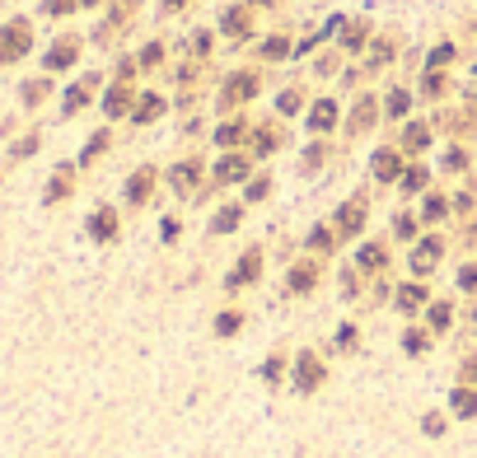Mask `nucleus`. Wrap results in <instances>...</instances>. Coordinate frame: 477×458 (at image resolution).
<instances>
[{"instance_id":"obj_1","label":"nucleus","mask_w":477,"mask_h":458,"mask_svg":"<svg viewBox=\"0 0 477 458\" xmlns=\"http://www.w3.org/2000/svg\"><path fill=\"white\" fill-rule=\"evenodd\" d=\"M318 383H323V365L313 356H300V360H295V388H300V393H313Z\"/></svg>"},{"instance_id":"obj_2","label":"nucleus","mask_w":477,"mask_h":458,"mask_svg":"<svg viewBox=\"0 0 477 458\" xmlns=\"http://www.w3.org/2000/svg\"><path fill=\"white\" fill-rule=\"evenodd\" d=\"M23 47H28V28H23V23L5 28V33H0V61H10V56H19Z\"/></svg>"},{"instance_id":"obj_3","label":"nucleus","mask_w":477,"mask_h":458,"mask_svg":"<svg viewBox=\"0 0 477 458\" xmlns=\"http://www.w3.org/2000/svg\"><path fill=\"white\" fill-rule=\"evenodd\" d=\"M244 173H248V164H244L239 155H225L220 164H215V178H220V182H239Z\"/></svg>"},{"instance_id":"obj_4","label":"nucleus","mask_w":477,"mask_h":458,"mask_svg":"<svg viewBox=\"0 0 477 458\" xmlns=\"http://www.w3.org/2000/svg\"><path fill=\"white\" fill-rule=\"evenodd\" d=\"M257 271H262V257H257V253H244V262H239V267H234V276H230V285H248Z\"/></svg>"},{"instance_id":"obj_5","label":"nucleus","mask_w":477,"mask_h":458,"mask_svg":"<svg viewBox=\"0 0 477 458\" xmlns=\"http://www.w3.org/2000/svg\"><path fill=\"white\" fill-rule=\"evenodd\" d=\"M370 164H375V178H398V155H393V150H379L375 159H370Z\"/></svg>"},{"instance_id":"obj_6","label":"nucleus","mask_w":477,"mask_h":458,"mask_svg":"<svg viewBox=\"0 0 477 458\" xmlns=\"http://www.w3.org/2000/svg\"><path fill=\"white\" fill-rule=\"evenodd\" d=\"M150 187H155V173H150V168H141V173L127 182V197H132V202H145V197H150Z\"/></svg>"},{"instance_id":"obj_7","label":"nucleus","mask_w":477,"mask_h":458,"mask_svg":"<svg viewBox=\"0 0 477 458\" xmlns=\"http://www.w3.org/2000/svg\"><path fill=\"white\" fill-rule=\"evenodd\" d=\"M333 122H337V103H333V99H323L318 108H313L309 126H313V131H328V126H333Z\"/></svg>"},{"instance_id":"obj_8","label":"nucleus","mask_w":477,"mask_h":458,"mask_svg":"<svg viewBox=\"0 0 477 458\" xmlns=\"http://www.w3.org/2000/svg\"><path fill=\"white\" fill-rule=\"evenodd\" d=\"M89 229H94V239H112V234H117V215H112V211H94Z\"/></svg>"},{"instance_id":"obj_9","label":"nucleus","mask_w":477,"mask_h":458,"mask_svg":"<svg viewBox=\"0 0 477 458\" xmlns=\"http://www.w3.org/2000/svg\"><path fill=\"white\" fill-rule=\"evenodd\" d=\"M70 61H75V43H56L52 52H47V66H52V70L70 66Z\"/></svg>"},{"instance_id":"obj_10","label":"nucleus","mask_w":477,"mask_h":458,"mask_svg":"<svg viewBox=\"0 0 477 458\" xmlns=\"http://www.w3.org/2000/svg\"><path fill=\"white\" fill-rule=\"evenodd\" d=\"M454 416H477V388H459L454 393Z\"/></svg>"},{"instance_id":"obj_11","label":"nucleus","mask_w":477,"mask_h":458,"mask_svg":"<svg viewBox=\"0 0 477 458\" xmlns=\"http://www.w3.org/2000/svg\"><path fill=\"white\" fill-rule=\"evenodd\" d=\"M422 430H426L431 440H440L444 430H449V416H444V412H426V416H422Z\"/></svg>"},{"instance_id":"obj_12","label":"nucleus","mask_w":477,"mask_h":458,"mask_svg":"<svg viewBox=\"0 0 477 458\" xmlns=\"http://www.w3.org/2000/svg\"><path fill=\"white\" fill-rule=\"evenodd\" d=\"M313 280H318V276H313V267H290V290H300V295H304Z\"/></svg>"},{"instance_id":"obj_13","label":"nucleus","mask_w":477,"mask_h":458,"mask_svg":"<svg viewBox=\"0 0 477 458\" xmlns=\"http://www.w3.org/2000/svg\"><path fill=\"white\" fill-rule=\"evenodd\" d=\"M239 323H244V318H239V309H225L220 318H215V332H220V337H234V332H239Z\"/></svg>"},{"instance_id":"obj_14","label":"nucleus","mask_w":477,"mask_h":458,"mask_svg":"<svg viewBox=\"0 0 477 458\" xmlns=\"http://www.w3.org/2000/svg\"><path fill=\"white\" fill-rule=\"evenodd\" d=\"M253 89H257L253 75H234V80H230V99H248Z\"/></svg>"},{"instance_id":"obj_15","label":"nucleus","mask_w":477,"mask_h":458,"mask_svg":"<svg viewBox=\"0 0 477 458\" xmlns=\"http://www.w3.org/2000/svg\"><path fill=\"white\" fill-rule=\"evenodd\" d=\"M159 108H164V103H159L155 94H145L141 108H136V122H150V117H159Z\"/></svg>"},{"instance_id":"obj_16","label":"nucleus","mask_w":477,"mask_h":458,"mask_svg":"<svg viewBox=\"0 0 477 458\" xmlns=\"http://www.w3.org/2000/svg\"><path fill=\"white\" fill-rule=\"evenodd\" d=\"M192 178H197V164H192V159L173 168V187H178V192H183V187H192Z\"/></svg>"},{"instance_id":"obj_17","label":"nucleus","mask_w":477,"mask_h":458,"mask_svg":"<svg viewBox=\"0 0 477 458\" xmlns=\"http://www.w3.org/2000/svg\"><path fill=\"white\" fill-rule=\"evenodd\" d=\"M426 300V290H422V285H402V295H398V304H402V309H417V304H422Z\"/></svg>"},{"instance_id":"obj_18","label":"nucleus","mask_w":477,"mask_h":458,"mask_svg":"<svg viewBox=\"0 0 477 458\" xmlns=\"http://www.w3.org/2000/svg\"><path fill=\"white\" fill-rule=\"evenodd\" d=\"M402 351H407V356H426V337L422 332H402Z\"/></svg>"},{"instance_id":"obj_19","label":"nucleus","mask_w":477,"mask_h":458,"mask_svg":"<svg viewBox=\"0 0 477 458\" xmlns=\"http://www.w3.org/2000/svg\"><path fill=\"white\" fill-rule=\"evenodd\" d=\"M234 224H239V211L230 206V211H220V215L211 220V229H215V234H225V229H234Z\"/></svg>"},{"instance_id":"obj_20","label":"nucleus","mask_w":477,"mask_h":458,"mask_svg":"<svg viewBox=\"0 0 477 458\" xmlns=\"http://www.w3.org/2000/svg\"><path fill=\"white\" fill-rule=\"evenodd\" d=\"M103 108H108V112H112V117H117V112H122V108H127V89H112V94H108V99H103Z\"/></svg>"},{"instance_id":"obj_21","label":"nucleus","mask_w":477,"mask_h":458,"mask_svg":"<svg viewBox=\"0 0 477 458\" xmlns=\"http://www.w3.org/2000/svg\"><path fill=\"white\" fill-rule=\"evenodd\" d=\"M402 146H407V150H422V146H426V131H422V126H412V131H402Z\"/></svg>"},{"instance_id":"obj_22","label":"nucleus","mask_w":477,"mask_h":458,"mask_svg":"<svg viewBox=\"0 0 477 458\" xmlns=\"http://www.w3.org/2000/svg\"><path fill=\"white\" fill-rule=\"evenodd\" d=\"M431 327H449V304H435L431 309Z\"/></svg>"},{"instance_id":"obj_23","label":"nucleus","mask_w":477,"mask_h":458,"mask_svg":"<svg viewBox=\"0 0 477 458\" xmlns=\"http://www.w3.org/2000/svg\"><path fill=\"white\" fill-rule=\"evenodd\" d=\"M422 182H426V173H422V168H412V173H402V187H407V192H417Z\"/></svg>"},{"instance_id":"obj_24","label":"nucleus","mask_w":477,"mask_h":458,"mask_svg":"<svg viewBox=\"0 0 477 458\" xmlns=\"http://www.w3.org/2000/svg\"><path fill=\"white\" fill-rule=\"evenodd\" d=\"M365 122H375V103H360V112H355V131H360Z\"/></svg>"},{"instance_id":"obj_25","label":"nucleus","mask_w":477,"mask_h":458,"mask_svg":"<svg viewBox=\"0 0 477 458\" xmlns=\"http://www.w3.org/2000/svg\"><path fill=\"white\" fill-rule=\"evenodd\" d=\"M309 244H313V248H328V244H337V239H333V229H313Z\"/></svg>"},{"instance_id":"obj_26","label":"nucleus","mask_w":477,"mask_h":458,"mask_svg":"<svg viewBox=\"0 0 477 458\" xmlns=\"http://www.w3.org/2000/svg\"><path fill=\"white\" fill-rule=\"evenodd\" d=\"M262 379H267V383L281 379V360H267V365H262Z\"/></svg>"},{"instance_id":"obj_27","label":"nucleus","mask_w":477,"mask_h":458,"mask_svg":"<svg viewBox=\"0 0 477 458\" xmlns=\"http://www.w3.org/2000/svg\"><path fill=\"white\" fill-rule=\"evenodd\" d=\"M389 112H393V117H402V112H407V94H393V99H389Z\"/></svg>"},{"instance_id":"obj_28","label":"nucleus","mask_w":477,"mask_h":458,"mask_svg":"<svg viewBox=\"0 0 477 458\" xmlns=\"http://www.w3.org/2000/svg\"><path fill=\"white\" fill-rule=\"evenodd\" d=\"M449 56H454V47H435V52H431V66H444Z\"/></svg>"},{"instance_id":"obj_29","label":"nucleus","mask_w":477,"mask_h":458,"mask_svg":"<svg viewBox=\"0 0 477 458\" xmlns=\"http://www.w3.org/2000/svg\"><path fill=\"white\" fill-rule=\"evenodd\" d=\"M440 211H444V202H440V197H431V202H426V220H440Z\"/></svg>"},{"instance_id":"obj_30","label":"nucleus","mask_w":477,"mask_h":458,"mask_svg":"<svg viewBox=\"0 0 477 458\" xmlns=\"http://www.w3.org/2000/svg\"><path fill=\"white\" fill-rule=\"evenodd\" d=\"M300 108V94H281V112H295Z\"/></svg>"},{"instance_id":"obj_31","label":"nucleus","mask_w":477,"mask_h":458,"mask_svg":"<svg viewBox=\"0 0 477 458\" xmlns=\"http://www.w3.org/2000/svg\"><path fill=\"white\" fill-rule=\"evenodd\" d=\"M337 347H355V327H342V332H337Z\"/></svg>"},{"instance_id":"obj_32","label":"nucleus","mask_w":477,"mask_h":458,"mask_svg":"<svg viewBox=\"0 0 477 458\" xmlns=\"http://www.w3.org/2000/svg\"><path fill=\"white\" fill-rule=\"evenodd\" d=\"M468 285V290H477V267H463V276H459Z\"/></svg>"},{"instance_id":"obj_33","label":"nucleus","mask_w":477,"mask_h":458,"mask_svg":"<svg viewBox=\"0 0 477 458\" xmlns=\"http://www.w3.org/2000/svg\"><path fill=\"white\" fill-rule=\"evenodd\" d=\"M70 10V0H47V14H66Z\"/></svg>"}]
</instances>
